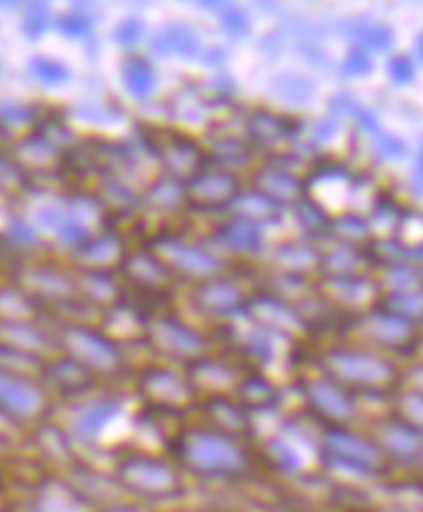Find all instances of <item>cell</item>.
Returning a JSON list of instances; mask_svg holds the SVG:
<instances>
[{"label":"cell","mask_w":423,"mask_h":512,"mask_svg":"<svg viewBox=\"0 0 423 512\" xmlns=\"http://www.w3.org/2000/svg\"><path fill=\"white\" fill-rule=\"evenodd\" d=\"M157 47L161 48L162 52L176 53L181 57H194L195 53L199 52V38L191 27L174 25L157 38Z\"/></svg>","instance_id":"obj_35"},{"label":"cell","mask_w":423,"mask_h":512,"mask_svg":"<svg viewBox=\"0 0 423 512\" xmlns=\"http://www.w3.org/2000/svg\"><path fill=\"white\" fill-rule=\"evenodd\" d=\"M372 68H374V62L371 55L357 47H352L351 52L347 53L341 63V73L349 78L367 76L372 72Z\"/></svg>","instance_id":"obj_39"},{"label":"cell","mask_w":423,"mask_h":512,"mask_svg":"<svg viewBox=\"0 0 423 512\" xmlns=\"http://www.w3.org/2000/svg\"><path fill=\"white\" fill-rule=\"evenodd\" d=\"M252 294L243 291L237 281L227 276H214L199 281L192 291V306L204 318L215 321L217 326L242 318Z\"/></svg>","instance_id":"obj_15"},{"label":"cell","mask_w":423,"mask_h":512,"mask_svg":"<svg viewBox=\"0 0 423 512\" xmlns=\"http://www.w3.org/2000/svg\"><path fill=\"white\" fill-rule=\"evenodd\" d=\"M347 34L354 42V47L364 52H387L394 45V32L389 25L356 22L347 29Z\"/></svg>","instance_id":"obj_33"},{"label":"cell","mask_w":423,"mask_h":512,"mask_svg":"<svg viewBox=\"0 0 423 512\" xmlns=\"http://www.w3.org/2000/svg\"><path fill=\"white\" fill-rule=\"evenodd\" d=\"M293 387L303 415L316 427H359L364 423L361 400L313 367L300 370Z\"/></svg>","instance_id":"obj_7"},{"label":"cell","mask_w":423,"mask_h":512,"mask_svg":"<svg viewBox=\"0 0 423 512\" xmlns=\"http://www.w3.org/2000/svg\"><path fill=\"white\" fill-rule=\"evenodd\" d=\"M352 118L356 119V124L362 131H366L369 134L379 133V119H377L376 114L372 113V111L359 106Z\"/></svg>","instance_id":"obj_44"},{"label":"cell","mask_w":423,"mask_h":512,"mask_svg":"<svg viewBox=\"0 0 423 512\" xmlns=\"http://www.w3.org/2000/svg\"><path fill=\"white\" fill-rule=\"evenodd\" d=\"M422 331H423V323H422Z\"/></svg>","instance_id":"obj_50"},{"label":"cell","mask_w":423,"mask_h":512,"mask_svg":"<svg viewBox=\"0 0 423 512\" xmlns=\"http://www.w3.org/2000/svg\"><path fill=\"white\" fill-rule=\"evenodd\" d=\"M329 235L336 238L338 243L362 247L364 243L371 240L372 223L364 215L356 214V212L339 214L338 217H333L331 220Z\"/></svg>","instance_id":"obj_30"},{"label":"cell","mask_w":423,"mask_h":512,"mask_svg":"<svg viewBox=\"0 0 423 512\" xmlns=\"http://www.w3.org/2000/svg\"><path fill=\"white\" fill-rule=\"evenodd\" d=\"M252 157L250 144L232 134H217L212 146V161L220 171L232 172L238 166L247 164Z\"/></svg>","instance_id":"obj_31"},{"label":"cell","mask_w":423,"mask_h":512,"mask_svg":"<svg viewBox=\"0 0 423 512\" xmlns=\"http://www.w3.org/2000/svg\"><path fill=\"white\" fill-rule=\"evenodd\" d=\"M134 413L136 405L126 385H106L58 405L53 420L81 455L106 461L131 440Z\"/></svg>","instance_id":"obj_2"},{"label":"cell","mask_w":423,"mask_h":512,"mask_svg":"<svg viewBox=\"0 0 423 512\" xmlns=\"http://www.w3.org/2000/svg\"><path fill=\"white\" fill-rule=\"evenodd\" d=\"M352 334L356 336V341L349 342L361 344L389 357L414 354L423 339L419 324L387 313L377 306L352 319L343 337L347 339Z\"/></svg>","instance_id":"obj_9"},{"label":"cell","mask_w":423,"mask_h":512,"mask_svg":"<svg viewBox=\"0 0 423 512\" xmlns=\"http://www.w3.org/2000/svg\"><path fill=\"white\" fill-rule=\"evenodd\" d=\"M243 316L257 324L258 328L265 329L288 342H298L301 337L308 336L305 324L293 304L260 290L248 299Z\"/></svg>","instance_id":"obj_19"},{"label":"cell","mask_w":423,"mask_h":512,"mask_svg":"<svg viewBox=\"0 0 423 512\" xmlns=\"http://www.w3.org/2000/svg\"><path fill=\"white\" fill-rule=\"evenodd\" d=\"M314 291L339 313L356 318L376 308L379 299L376 280L369 276H323L314 283Z\"/></svg>","instance_id":"obj_18"},{"label":"cell","mask_w":423,"mask_h":512,"mask_svg":"<svg viewBox=\"0 0 423 512\" xmlns=\"http://www.w3.org/2000/svg\"><path fill=\"white\" fill-rule=\"evenodd\" d=\"M352 506V504H351ZM351 506H344L341 503H329L326 508L318 509V511L314 512H372L374 509H361V508H351Z\"/></svg>","instance_id":"obj_46"},{"label":"cell","mask_w":423,"mask_h":512,"mask_svg":"<svg viewBox=\"0 0 423 512\" xmlns=\"http://www.w3.org/2000/svg\"><path fill=\"white\" fill-rule=\"evenodd\" d=\"M95 512H164V509L138 503V501H133V499L118 498L113 503L106 504V506Z\"/></svg>","instance_id":"obj_40"},{"label":"cell","mask_w":423,"mask_h":512,"mask_svg":"<svg viewBox=\"0 0 423 512\" xmlns=\"http://www.w3.org/2000/svg\"><path fill=\"white\" fill-rule=\"evenodd\" d=\"M212 242L219 250L233 255H255L262 250V227L243 217L232 215L217 228V232L212 235Z\"/></svg>","instance_id":"obj_24"},{"label":"cell","mask_w":423,"mask_h":512,"mask_svg":"<svg viewBox=\"0 0 423 512\" xmlns=\"http://www.w3.org/2000/svg\"><path fill=\"white\" fill-rule=\"evenodd\" d=\"M374 151L376 156L384 162H397L402 161L407 157V144L397 136L392 134H376V143H374Z\"/></svg>","instance_id":"obj_38"},{"label":"cell","mask_w":423,"mask_h":512,"mask_svg":"<svg viewBox=\"0 0 423 512\" xmlns=\"http://www.w3.org/2000/svg\"><path fill=\"white\" fill-rule=\"evenodd\" d=\"M415 52L423 62V32H420L419 37L415 40Z\"/></svg>","instance_id":"obj_48"},{"label":"cell","mask_w":423,"mask_h":512,"mask_svg":"<svg viewBox=\"0 0 423 512\" xmlns=\"http://www.w3.org/2000/svg\"><path fill=\"white\" fill-rule=\"evenodd\" d=\"M220 20L225 32L232 38L247 37L250 32V22L242 9L233 7V5L222 4L219 9Z\"/></svg>","instance_id":"obj_37"},{"label":"cell","mask_w":423,"mask_h":512,"mask_svg":"<svg viewBox=\"0 0 423 512\" xmlns=\"http://www.w3.org/2000/svg\"><path fill=\"white\" fill-rule=\"evenodd\" d=\"M106 465L123 498L169 509L191 496V481L164 450L124 445Z\"/></svg>","instance_id":"obj_3"},{"label":"cell","mask_w":423,"mask_h":512,"mask_svg":"<svg viewBox=\"0 0 423 512\" xmlns=\"http://www.w3.org/2000/svg\"><path fill=\"white\" fill-rule=\"evenodd\" d=\"M57 351L88 370L103 385H126L124 380L129 379L123 354L106 334L80 328L65 329Z\"/></svg>","instance_id":"obj_10"},{"label":"cell","mask_w":423,"mask_h":512,"mask_svg":"<svg viewBox=\"0 0 423 512\" xmlns=\"http://www.w3.org/2000/svg\"><path fill=\"white\" fill-rule=\"evenodd\" d=\"M321 252L305 242H283L271 253V265L280 273L308 275L309 270L319 268Z\"/></svg>","instance_id":"obj_27"},{"label":"cell","mask_w":423,"mask_h":512,"mask_svg":"<svg viewBox=\"0 0 423 512\" xmlns=\"http://www.w3.org/2000/svg\"><path fill=\"white\" fill-rule=\"evenodd\" d=\"M387 413L390 417L423 437V395L415 390L400 387L389 402Z\"/></svg>","instance_id":"obj_29"},{"label":"cell","mask_w":423,"mask_h":512,"mask_svg":"<svg viewBox=\"0 0 423 512\" xmlns=\"http://www.w3.org/2000/svg\"><path fill=\"white\" fill-rule=\"evenodd\" d=\"M192 418L215 432L257 445V418L235 397L199 400Z\"/></svg>","instance_id":"obj_17"},{"label":"cell","mask_w":423,"mask_h":512,"mask_svg":"<svg viewBox=\"0 0 423 512\" xmlns=\"http://www.w3.org/2000/svg\"><path fill=\"white\" fill-rule=\"evenodd\" d=\"M308 364L361 402L387 403L402 387L404 369L394 357L354 342L326 344L311 354Z\"/></svg>","instance_id":"obj_4"},{"label":"cell","mask_w":423,"mask_h":512,"mask_svg":"<svg viewBox=\"0 0 423 512\" xmlns=\"http://www.w3.org/2000/svg\"><path fill=\"white\" fill-rule=\"evenodd\" d=\"M270 90L278 100L286 101L291 105L308 103L314 95L313 81L309 80L308 76L293 75V73L273 78Z\"/></svg>","instance_id":"obj_34"},{"label":"cell","mask_w":423,"mask_h":512,"mask_svg":"<svg viewBox=\"0 0 423 512\" xmlns=\"http://www.w3.org/2000/svg\"><path fill=\"white\" fill-rule=\"evenodd\" d=\"M144 337L166 364L182 369L214 352V337L174 316L148 321Z\"/></svg>","instance_id":"obj_11"},{"label":"cell","mask_w":423,"mask_h":512,"mask_svg":"<svg viewBox=\"0 0 423 512\" xmlns=\"http://www.w3.org/2000/svg\"><path fill=\"white\" fill-rule=\"evenodd\" d=\"M55 413V402L37 372L0 366V418L34 430Z\"/></svg>","instance_id":"obj_8"},{"label":"cell","mask_w":423,"mask_h":512,"mask_svg":"<svg viewBox=\"0 0 423 512\" xmlns=\"http://www.w3.org/2000/svg\"><path fill=\"white\" fill-rule=\"evenodd\" d=\"M187 192L200 209L215 212L230 209V205L242 189L235 174L215 169L212 172H199L197 176L192 177Z\"/></svg>","instance_id":"obj_21"},{"label":"cell","mask_w":423,"mask_h":512,"mask_svg":"<svg viewBox=\"0 0 423 512\" xmlns=\"http://www.w3.org/2000/svg\"><path fill=\"white\" fill-rule=\"evenodd\" d=\"M364 428L381 448L395 475L414 473L423 451V437L385 412L364 420Z\"/></svg>","instance_id":"obj_13"},{"label":"cell","mask_w":423,"mask_h":512,"mask_svg":"<svg viewBox=\"0 0 423 512\" xmlns=\"http://www.w3.org/2000/svg\"><path fill=\"white\" fill-rule=\"evenodd\" d=\"M366 266H372L371 258L364 247H352L338 243V247L321 253L319 270L323 276H362L366 275Z\"/></svg>","instance_id":"obj_26"},{"label":"cell","mask_w":423,"mask_h":512,"mask_svg":"<svg viewBox=\"0 0 423 512\" xmlns=\"http://www.w3.org/2000/svg\"><path fill=\"white\" fill-rule=\"evenodd\" d=\"M339 133V123L336 119H319L313 126V141L318 144H328Z\"/></svg>","instance_id":"obj_41"},{"label":"cell","mask_w":423,"mask_h":512,"mask_svg":"<svg viewBox=\"0 0 423 512\" xmlns=\"http://www.w3.org/2000/svg\"><path fill=\"white\" fill-rule=\"evenodd\" d=\"M60 479L67 483L68 488L77 494V498L91 512L113 503L115 499L123 498L116 488L106 461L83 458L72 470L60 476Z\"/></svg>","instance_id":"obj_20"},{"label":"cell","mask_w":423,"mask_h":512,"mask_svg":"<svg viewBox=\"0 0 423 512\" xmlns=\"http://www.w3.org/2000/svg\"><path fill=\"white\" fill-rule=\"evenodd\" d=\"M166 453L191 483L232 486L263 470L257 445L187 418L167 441Z\"/></svg>","instance_id":"obj_1"},{"label":"cell","mask_w":423,"mask_h":512,"mask_svg":"<svg viewBox=\"0 0 423 512\" xmlns=\"http://www.w3.org/2000/svg\"><path fill=\"white\" fill-rule=\"evenodd\" d=\"M0 512H91V509L81 503L63 479L47 476L22 488L10 489L0 499Z\"/></svg>","instance_id":"obj_12"},{"label":"cell","mask_w":423,"mask_h":512,"mask_svg":"<svg viewBox=\"0 0 423 512\" xmlns=\"http://www.w3.org/2000/svg\"><path fill=\"white\" fill-rule=\"evenodd\" d=\"M126 389L141 412L174 422L191 418L199 403L184 369L166 362L151 364L129 375Z\"/></svg>","instance_id":"obj_6"},{"label":"cell","mask_w":423,"mask_h":512,"mask_svg":"<svg viewBox=\"0 0 423 512\" xmlns=\"http://www.w3.org/2000/svg\"><path fill=\"white\" fill-rule=\"evenodd\" d=\"M402 385L423 395V361H417L412 366L404 369Z\"/></svg>","instance_id":"obj_42"},{"label":"cell","mask_w":423,"mask_h":512,"mask_svg":"<svg viewBox=\"0 0 423 512\" xmlns=\"http://www.w3.org/2000/svg\"><path fill=\"white\" fill-rule=\"evenodd\" d=\"M410 189L417 197H423V141L417 149L414 167H412V174H410Z\"/></svg>","instance_id":"obj_43"},{"label":"cell","mask_w":423,"mask_h":512,"mask_svg":"<svg viewBox=\"0 0 423 512\" xmlns=\"http://www.w3.org/2000/svg\"><path fill=\"white\" fill-rule=\"evenodd\" d=\"M387 78L394 86H409L417 78V68L409 55H392L385 65Z\"/></svg>","instance_id":"obj_36"},{"label":"cell","mask_w":423,"mask_h":512,"mask_svg":"<svg viewBox=\"0 0 423 512\" xmlns=\"http://www.w3.org/2000/svg\"><path fill=\"white\" fill-rule=\"evenodd\" d=\"M37 374L48 395L55 402V408L62 403L80 399L83 395L90 394L100 387H106L88 370L62 354L45 359L37 370Z\"/></svg>","instance_id":"obj_16"},{"label":"cell","mask_w":423,"mask_h":512,"mask_svg":"<svg viewBox=\"0 0 423 512\" xmlns=\"http://www.w3.org/2000/svg\"><path fill=\"white\" fill-rule=\"evenodd\" d=\"M248 370L229 354H217L215 351L184 367L199 400L235 397L238 385Z\"/></svg>","instance_id":"obj_14"},{"label":"cell","mask_w":423,"mask_h":512,"mask_svg":"<svg viewBox=\"0 0 423 512\" xmlns=\"http://www.w3.org/2000/svg\"><path fill=\"white\" fill-rule=\"evenodd\" d=\"M230 210L232 215H238L257 223L258 227H263V225H273L278 222L281 219L283 207L252 189L250 192H240L237 199L230 205Z\"/></svg>","instance_id":"obj_28"},{"label":"cell","mask_w":423,"mask_h":512,"mask_svg":"<svg viewBox=\"0 0 423 512\" xmlns=\"http://www.w3.org/2000/svg\"><path fill=\"white\" fill-rule=\"evenodd\" d=\"M329 108L339 116H354L359 105L349 95H336L329 103Z\"/></svg>","instance_id":"obj_45"},{"label":"cell","mask_w":423,"mask_h":512,"mask_svg":"<svg viewBox=\"0 0 423 512\" xmlns=\"http://www.w3.org/2000/svg\"><path fill=\"white\" fill-rule=\"evenodd\" d=\"M7 489H9L7 476H5L4 466L0 463V499L4 498L5 494H7Z\"/></svg>","instance_id":"obj_47"},{"label":"cell","mask_w":423,"mask_h":512,"mask_svg":"<svg viewBox=\"0 0 423 512\" xmlns=\"http://www.w3.org/2000/svg\"><path fill=\"white\" fill-rule=\"evenodd\" d=\"M235 399L252 413L253 417L273 415L283 405V390L268 372L248 370L235 392Z\"/></svg>","instance_id":"obj_22"},{"label":"cell","mask_w":423,"mask_h":512,"mask_svg":"<svg viewBox=\"0 0 423 512\" xmlns=\"http://www.w3.org/2000/svg\"><path fill=\"white\" fill-rule=\"evenodd\" d=\"M414 475L417 476L420 481H423V451L422 456H420L419 463H417V468H415Z\"/></svg>","instance_id":"obj_49"},{"label":"cell","mask_w":423,"mask_h":512,"mask_svg":"<svg viewBox=\"0 0 423 512\" xmlns=\"http://www.w3.org/2000/svg\"><path fill=\"white\" fill-rule=\"evenodd\" d=\"M245 131L253 143L268 146L278 141L296 138L301 133V121L283 114L271 113L265 108H258L248 114Z\"/></svg>","instance_id":"obj_25"},{"label":"cell","mask_w":423,"mask_h":512,"mask_svg":"<svg viewBox=\"0 0 423 512\" xmlns=\"http://www.w3.org/2000/svg\"><path fill=\"white\" fill-rule=\"evenodd\" d=\"M319 466L336 475L381 484L395 475L364 423L359 427H316Z\"/></svg>","instance_id":"obj_5"},{"label":"cell","mask_w":423,"mask_h":512,"mask_svg":"<svg viewBox=\"0 0 423 512\" xmlns=\"http://www.w3.org/2000/svg\"><path fill=\"white\" fill-rule=\"evenodd\" d=\"M253 189L281 207L296 204L306 195L305 179H300L295 172L286 171L273 164H265L257 171L253 177Z\"/></svg>","instance_id":"obj_23"},{"label":"cell","mask_w":423,"mask_h":512,"mask_svg":"<svg viewBox=\"0 0 423 512\" xmlns=\"http://www.w3.org/2000/svg\"><path fill=\"white\" fill-rule=\"evenodd\" d=\"M291 207H293V212H295V220L298 223V227L306 235L314 238L329 235V228H331L333 217H329V212L324 209L323 205L318 204L316 200L305 195V197H301Z\"/></svg>","instance_id":"obj_32"}]
</instances>
